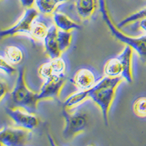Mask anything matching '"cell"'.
Segmentation results:
<instances>
[{
	"mask_svg": "<svg viewBox=\"0 0 146 146\" xmlns=\"http://www.w3.org/2000/svg\"><path fill=\"white\" fill-rule=\"evenodd\" d=\"M123 79L121 76L116 78L105 76L88 89V98L91 99L100 108L105 125L108 124V113L115 98V90Z\"/></svg>",
	"mask_w": 146,
	"mask_h": 146,
	"instance_id": "6da1fadb",
	"label": "cell"
},
{
	"mask_svg": "<svg viewBox=\"0 0 146 146\" xmlns=\"http://www.w3.org/2000/svg\"><path fill=\"white\" fill-rule=\"evenodd\" d=\"M12 108H21L31 113H35L40 101L38 93H34L28 88L24 80V69L18 70V77L13 90L10 94Z\"/></svg>",
	"mask_w": 146,
	"mask_h": 146,
	"instance_id": "7a4b0ae2",
	"label": "cell"
},
{
	"mask_svg": "<svg viewBox=\"0 0 146 146\" xmlns=\"http://www.w3.org/2000/svg\"><path fill=\"white\" fill-rule=\"evenodd\" d=\"M105 6L106 5H105V0H100V11L102 14L103 20L108 27L113 36L121 42L129 45L133 50L137 52L142 62L146 64V35L138 37H132L122 33L113 24V21L108 15Z\"/></svg>",
	"mask_w": 146,
	"mask_h": 146,
	"instance_id": "3957f363",
	"label": "cell"
},
{
	"mask_svg": "<svg viewBox=\"0 0 146 146\" xmlns=\"http://www.w3.org/2000/svg\"><path fill=\"white\" fill-rule=\"evenodd\" d=\"M62 115L65 120V126L62 135L66 139H71L78 134L83 132L87 125V115L83 112L69 113L66 108L62 110Z\"/></svg>",
	"mask_w": 146,
	"mask_h": 146,
	"instance_id": "277c9868",
	"label": "cell"
},
{
	"mask_svg": "<svg viewBox=\"0 0 146 146\" xmlns=\"http://www.w3.org/2000/svg\"><path fill=\"white\" fill-rule=\"evenodd\" d=\"M30 136V130L18 126H5L0 131V142L2 145L23 146L29 140Z\"/></svg>",
	"mask_w": 146,
	"mask_h": 146,
	"instance_id": "5b68a950",
	"label": "cell"
},
{
	"mask_svg": "<svg viewBox=\"0 0 146 146\" xmlns=\"http://www.w3.org/2000/svg\"><path fill=\"white\" fill-rule=\"evenodd\" d=\"M5 113L18 127L32 130L39 124V120L34 113L21 108H5Z\"/></svg>",
	"mask_w": 146,
	"mask_h": 146,
	"instance_id": "8992f818",
	"label": "cell"
},
{
	"mask_svg": "<svg viewBox=\"0 0 146 146\" xmlns=\"http://www.w3.org/2000/svg\"><path fill=\"white\" fill-rule=\"evenodd\" d=\"M38 15L37 9L30 7L27 8L25 13L21 19L15 23L13 27L7 29H3L1 31L0 36L1 37L13 36L17 33H28L30 35L32 23Z\"/></svg>",
	"mask_w": 146,
	"mask_h": 146,
	"instance_id": "52a82bcc",
	"label": "cell"
},
{
	"mask_svg": "<svg viewBox=\"0 0 146 146\" xmlns=\"http://www.w3.org/2000/svg\"><path fill=\"white\" fill-rule=\"evenodd\" d=\"M66 80L65 74L45 79V83L38 93L40 100L43 99H56L59 95Z\"/></svg>",
	"mask_w": 146,
	"mask_h": 146,
	"instance_id": "ba28073f",
	"label": "cell"
},
{
	"mask_svg": "<svg viewBox=\"0 0 146 146\" xmlns=\"http://www.w3.org/2000/svg\"><path fill=\"white\" fill-rule=\"evenodd\" d=\"M66 65L61 57L53 58L51 61L43 64L39 69V74L44 79L53 78L64 74Z\"/></svg>",
	"mask_w": 146,
	"mask_h": 146,
	"instance_id": "9c48e42d",
	"label": "cell"
},
{
	"mask_svg": "<svg viewBox=\"0 0 146 146\" xmlns=\"http://www.w3.org/2000/svg\"><path fill=\"white\" fill-rule=\"evenodd\" d=\"M58 28L56 25H51L49 27L48 34L43 40L45 53L51 59L60 57L62 52L58 47L57 39Z\"/></svg>",
	"mask_w": 146,
	"mask_h": 146,
	"instance_id": "30bf717a",
	"label": "cell"
},
{
	"mask_svg": "<svg viewBox=\"0 0 146 146\" xmlns=\"http://www.w3.org/2000/svg\"><path fill=\"white\" fill-rule=\"evenodd\" d=\"M73 83L80 90H88L95 85V76L89 69L78 70L73 78Z\"/></svg>",
	"mask_w": 146,
	"mask_h": 146,
	"instance_id": "8fae6325",
	"label": "cell"
},
{
	"mask_svg": "<svg viewBox=\"0 0 146 146\" xmlns=\"http://www.w3.org/2000/svg\"><path fill=\"white\" fill-rule=\"evenodd\" d=\"M133 49L129 46L127 45L125 47L119 55L118 58L120 60L122 67H123V72L121 77L124 79L128 83H131L133 82L132 72H131V58H132Z\"/></svg>",
	"mask_w": 146,
	"mask_h": 146,
	"instance_id": "7c38bea8",
	"label": "cell"
},
{
	"mask_svg": "<svg viewBox=\"0 0 146 146\" xmlns=\"http://www.w3.org/2000/svg\"><path fill=\"white\" fill-rule=\"evenodd\" d=\"M53 19L55 25L60 30L70 32L72 29H80L81 28L78 23L70 19L67 15L60 12L53 13Z\"/></svg>",
	"mask_w": 146,
	"mask_h": 146,
	"instance_id": "4fadbf2b",
	"label": "cell"
},
{
	"mask_svg": "<svg viewBox=\"0 0 146 146\" xmlns=\"http://www.w3.org/2000/svg\"><path fill=\"white\" fill-rule=\"evenodd\" d=\"M97 7V0H76L75 8L79 16L88 19L93 15Z\"/></svg>",
	"mask_w": 146,
	"mask_h": 146,
	"instance_id": "5bb4252c",
	"label": "cell"
},
{
	"mask_svg": "<svg viewBox=\"0 0 146 146\" xmlns=\"http://www.w3.org/2000/svg\"><path fill=\"white\" fill-rule=\"evenodd\" d=\"M68 0H36L35 5L39 12L44 15H50L54 13L58 5Z\"/></svg>",
	"mask_w": 146,
	"mask_h": 146,
	"instance_id": "9a60e30c",
	"label": "cell"
},
{
	"mask_svg": "<svg viewBox=\"0 0 146 146\" xmlns=\"http://www.w3.org/2000/svg\"><path fill=\"white\" fill-rule=\"evenodd\" d=\"M105 74L106 76L111 78L120 77L122 75L123 67L118 57L110 59L105 66Z\"/></svg>",
	"mask_w": 146,
	"mask_h": 146,
	"instance_id": "2e32d148",
	"label": "cell"
},
{
	"mask_svg": "<svg viewBox=\"0 0 146 146\" xmlns=\"http://www.w3.org/2000/svg\"><path fill=\"white\" fill-rule=\"evenodd\" d=\"M48 29L49 27H47L45 23L35 19L32 23L30 35L37 41H43L48 34Z\"/></svg>",
	"mask_w": 146,
	"mask_h": 146,
	"instance_id": "e0dca14e",
	"label": "cell"
},
{
	"mask_svg": "<svg viewBox=\"0 0 146 146\" xmlns=\"http://www.w3.org/2000/svg\"><path fill=\"white\" fill-rule=\"evenodd\" d=\"M87 98H88V89L80 90V91L73 94L71 96H69L64 103V107L66 109H67V108L71 109L73 107L76 106V105L83 102Z\"/></svg>",
	"mask_w": 146,
	"mask_h": 146,
	"instance_id": "ac0fdd59",
	"label": "cell"
},
{
	"mask_svg": "<svg viewBox=\"0 0 146 146\" xmlns=\"http://www.w3.org/2000/svg\"><path fill=\"white\" fill-rule=\"evenodd\" d=\"M5 56L13 64H18L22 62L23 53L19 47L15 45L7 46L5 49Z\"/></svg>",
	"mask_w": 146,
	"mask_h": 146,
	"instance_id": "d6986e66",
	"label": "cell"
},
{
	"mask_svg": "<svg viewBox=\"0 0 146 146\" xmlns=\"http://www.w3.org/2000/svg\"><path fill=\"white\" fill-rule=\"evenodd\" d=\"M57 39L59 49L61 52H64L69 48L71 43L72 34L70 32H66L63 30L58 29L57 32Z\"/></svg>",
	"mask_w": 146,
	"mask_h": 146,
	"instance_id": "ffe728a7",
	"label": "cell"
},
{
	"mask_svg": "<svg viewBox=\"0 0 146 146\" xmlns=\"http://www.w3.org/2000/svg\"><path fill=\"white\" fill-rule=\"evenodd\" d=\"M133 111L137 116L146 117V96H139L135 100L132 105Z\"/></svg>",
	"mask_w": 146,
	"mask_h": 146,
	"instance_id": "44dd1931",
	"label": "cell"
},
{
	"mask_svg": "<svg viewBox=\"0 0 146 146\" xmlns=\"http://www.w3.org/2000/svg\"><path fill=\"white\" fill-rule=\"evenodd\" d=\"M145 17H146V7L125 18L123 20H122L121 22L118 23L117 27L118 28H121V27H124V26L127 25L129 23L140 20V19L145 18Z\"/></svg>",
	"mask_w": 146,
	"mask_h": 146,
	"instance_id": "7402d4cb",
	"label": "cell"
},
{
	"mask_svg": "<svg viewBox=\"0 0 146 146\" xmlns=\"http://www.w3.org/2000/svg\"><path fill=\"white\" fill-rule=\"evenodd\" d=\"M0 66H1V70L2 72L7 74L8 75H13L14 73L16 72V70L14 68L13 66H12L11 64L7 62V61L6 59H5V58L3 57H1V62H0Z\"/></svg>",
	"mask_w": 146,
	"mask_h": 146,
	"instance_id": "603a6c76",
	"label": "cell"
},
{
	"mask_svg": "<svg viewBox=\"0 0 146 146\" xmlns=\"http://www.w3.org/2000/svg\"><path fill=\"white\" fill-rule=\"evenodd\" d=\"M0 86H1V95H0V99H1V100H2L4 97H5V95L7 94V84H6V83H5L4 81H1Z\"/></svg>",
	"mask_w": 146,
	"mask_h": 146,
	"instance_id": "cb8c5ba5",
	"label": "cell"
},
{
	"mask_svg": "<svg viewBox=\"0 0 146 146\" xmlns=\"http://www.w3.org/2000/svg\"><path fill=\"white\" fill-rule=\"evenodd\" d=\"M35 2H36V0H21L22 6L26 7V8L32 7V6L35 3Z\"/></svg>",
	"mask_w": 146,
	"mask_h": 146,
	"instance_id": "d4e9b609",
	"label": "cell"
},
{
	"mask_svg": "<svg viewBox=\"0 0 146 146\" xmlns=\"http://www.w3.org/2000/svg\"><path fill=\"white\" fill-rule=\"evenodd\" d=\"M139 27L146 33V17L140 19V21H139Z\"/></svg>",
	"mask_w": 146,
	"mask_h": 146,
	"instance_id": "484cf974",
	"label": "cell"
}]
</instances>
